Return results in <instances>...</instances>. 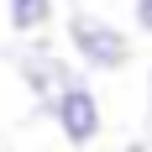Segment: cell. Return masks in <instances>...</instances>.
I'll use <instances>...</instances> for the list:
<instances>
[{"instance_id":"7a4b0ae2","label":"cell","mask_w":152,"mask_h":152,"mask_svg":"<svg viewBox=\"0 0 152 152\" xmlns=\"http://www.w3.org/2000/svg\"><path fill=\"white\" fill-rule=\"evenodd\" d=\"M37 115L58 126V137L68 142L74 152L94 147V142L105 137V105H100V94L89 89V79H79V74L68 79L47 105H37Z\"/></svg>"},{"instance_id":"3957f363","label":"cell","mask_w":152,"mask_h":152,"mask_svg":"<svg viewBox=\"0 0 152 152\" xmlns=\"http://www.w3.org/2000/svg\"><path fill=\"white\" fill-rule=\"evenodd\" d=\"M21 53H16V74H21V84H26V94L37 100V105H47L53 94L74 79V68H68V58H63L53 42H37V37H21Z\"/></svg>"},{"instance_id":"277c9868","label":"cell","mask_w":152,"mask_h":152,"mask_svg":"<svg viewBox=\"0 0 152 152\" xmlns=\"http://www.w3.org/2000/svg\"><path fill=\"white\" fill-rule=\"evenodd\" d=\"M53 16H58V0H5L11 37H37V31L53 26Z\"/></svg>"},{"instance_id":"8992f818","label":"cell","mask_w":152,"mask_h":152,"mask_svg":"<svg viewBox=\"0 0 152 152\" xmlns=\"http://www.w3.org/2000/svg\"><path fill=\"white\" fill-rule=\"evenodd\" d=\"M121 152H152V137H131V142H126Z\"/></svg>"},{"instance_id":"6da1fadb","label":"cell","mask_w":152,"mask_h":152,"mask_svg":"<svg viewBox=\"0 0 152 152\" xmlns=\"http://www.w3.org/2000/svg\"><path fill=\"white\" fill-rule=\"evenodd\" d=\"M68 53L84 63V74H121L131 63V37H126L110 16H94V11H68Z\"/></svg>"},{"instance_id":"5b68a950","label":"cell","mask_w":152,"mask_h":152,"mask_svg":"<svg viewBox=\"0 0 152 152\" xmlns=\"http://www.w3.org/2000/svg\"><path fill=\"white\" fill-rule=\"evenodd\" d=\"M131 21L142 37H152V0H131Z\"/></svg>"},{"instance_id":"52a82bcc","label":"cell","mask_w":152,"mask_h":152,"mask_svg":"<svg viewBox=\"0 0 152 152\" xmlns=\"http://www.w3.org/2000/svg\"><path fill=\"white\" fill-rule=\"evenodd\" d=\"M147 121H152V68H147Z\"/></svg>"}]
</instances>
